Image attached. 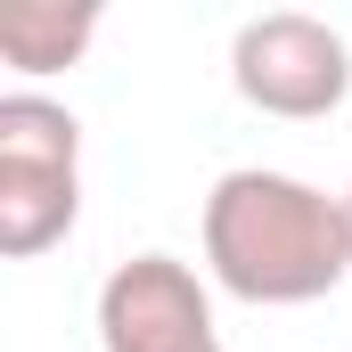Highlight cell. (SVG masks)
Masks as SVG:
<instances>
[{
    "label": "cell",
    "mask_w": 352,
    "mask_h": 352,
    "mask_svg": "<svg viewBox=\"0 0 352 352\" xmlns=\"http://www.w3.org/2000/svg\"><path fill=\"white\" fill-rule=\"evenodd\" d=\"M98 352H221L213 295L180 254H131L98 287Z\"/></svg>",
    "instance_id": "277c9868"
},
{
    "label": "cell",
    "mask_w": 352,
    "mask_h": 352,
    "mask_svg": "<svg viewBox=\"0 0 352 352\" xmlns=\"http://www.w3.org/2000/svg\"><path fill=\"white\" fill-rule=\"evenodd\" d=\"M90 41H98V8L90 0H8L0 8V58L16 66V74H58V66H74Z\"/></svg>",
    "instance_id": "5b68a950"
},
{
    "label": "cell",
    "mask_w": 352,
    "mask_h": 352,
    "mask_svg": "<svg viewBox=\"0 0 352 352\" xmlns=\"http://www.w3.org/2000/svg\"><path fill=\"white\" fill-rule=\"evenodd\" d=\"M344 221H352V188H344Z\"/></svg>",
    "instance_id": "8992f818"
},
{
    "label": "cell",
    "mask_w": 352,
    "mask_h": 352,
    "mask_svg": "<svg viewBox=\"0 0 352 352\" xmlns=\"http://www.w3.org/2000/svg\"><path fill=\"white\" fill-rule=\"evenodd\" d=\"M82 221V123L41 90L0 98V254L33 263Z\"/></svg>",
    "instance_id": "7a4b0ae2"
},
{
    "label": "cell",
    "mask_w": 352,
    "mask_h": 352,
    "mask_svg": "<svg viewBox=\"0 0 352 352\" xmlns=\"http://www.w3.org/2000/svg\"><path fill=\"white\" fill-rule=\"evenodd\" d=\"M230 82L254 115L278 123H320L352 98V50L328 16H303V8H270L246 16L238 41H230Z\"/></svg>",
    "instance_id": "3957f363"
},
{
    "label": "cell",
    "mask_w": 352,
    "mask_h": 352,
    "mask_svg": "<svg viewBox=\"0 0 352 352\" xmlns=\"http://www.w3.org/2000/svg\"><path fill=\"white\" fill-rule=\"evenodd\" d=\"M205 270L221 295L263 303V311H295V303L336 295L352 278L344 197H328L295 173H270V164L221 173L205 197Z\"/></svg>",
    "instance_id": "6da1fadb"
}]
</instances>
